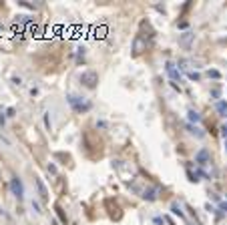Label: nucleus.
Returning a JSON list of instances; mask_svg holds the SVG:
<instances>
[{"mask_svg": "<svg viewBox=\"0 0 227 225\" xmlns=\"http://www.w3.org/2000/svg\"><path fill=\"white\" fill-rule=\"evenodd\" d=\"M66 101H68V105H70L75 111H79V113H83V111H89V109H91V103H85V101H83V96L66 94Z\"/></svg>", "mask_w": 227, "mask_h": 225, "instance_id": "1", "label": "nucleus"}, {"mask_svg": "<svg viewBox=\"0 0 227 225\" xmlns=\"http://www.w3.org/2000/svg\"><path fill=\"white\" fill-rule=\"evenodd\" d=\"M81 83H83L87 89H94L96 83H98V75H96L94 70H87V72L81 75Z\"/></svg>", "mask_w": 227, "mask_h": 225, "instance_id": "2", "label": "nucleus"}, {"mask_svg": "<svg viewBox=\"0 0 227 225\" xmlns=\"http://www.w3.org/2000/svg\"><path fill=\"white\" fill-rule=\"evenodd\" d=\"M10 189H12V193H14V197L18 201L24 199V187H22V181L18 179V177H12L10 179Z\"/></svg>", "mask_w": 227, "mask_h": 225, "instance_id": "3", "label": "nucleus"}, {"mask_svg": "<svg viewBox=\"0 0 227 225\" xmlns=\"http://www.w3.org/2000/svg\"><path fill=\"white\" fill-rule=\"evenodd\" d=\"M209 151L207 149H199L197 151V155H195V163H199V165H205V163H209Z\"/></svg>", "mask_w": 227, "mask_h": 225, "instance_id": "4", "label": "nucleus"}, {"mask_svg": "<svg viewBox=\"0 0 227 225\" xmlns=\"http://www.w3.org/2000/svg\"><path fill=\"white\" fill-rule=\"evenodd\" d=\"M165 68H167V72H169V77H171V79H175V81H177V79H181V72L175 68V64H173V62H167V64H165Z\"/></svg>", "mask_w": 227, "mask_h": 225, "instance_id": "5", "label": "nucleus"}, {"mask_svg": "<svg viewBox=\"0 0 227 225\" xmlns=\"http://www.w3.org/2000/svg\"><path fill=\"white\" fill-rule=\"evenodd\" d=\"M215 109H217V113H219L221 117H225V119H227V103H225V101H217Z\"/></svg>", "mask_w": 227, "mask_h": 225, "instance_id": "6", "label": "nucleus"}, {"mask_svg": "<svg viewBox=\"0 0 227 225\" xmlns=\"http://www.w3.org/2000/svg\"><path fill=\"white\" fill-rule=\"evenodd\" d=\"M36 185H38V193H40V197H42V199H46V197H48V191H46L44 183H42L40 179H36Z\"/></svg>", "mask_w": 227, "mask_h": 225, "instance_id": "7", "label": "nucleus"}, {"mask_svg": "<svg viewBox=\"0 0 227 225\" xmlns=\"http://www.w3.org/2000/svg\"><path fill=\"white\" fill-rule=\"evenodd\" d=\"M155 193H157V189H149V191H145V193H143V199H147V201H155V197H157Z\"/></svg>", "mask_w": 227, "mask_h": 225, "instance_id": "8", "label": "nucleus"}, {"mask_svg": "<svg viewBox=\"0 0 227 225\" xmlns=\"http://www.w3.org/2000/svg\"><path fill=\"white\" fill-rule=\"evenodd\" d=\"M191 38H193V32H185V34H183V38L179 40V42H181V46H189Z\"/></svg>", "mask_w": 227, "mask_h": 225, "instance_id": "9", "label": "nucleus"}, {"mask_svg": "<svg viewBox=\"0 0 227 225\" xmlns=\"http://www.w3.org/2000/svg\"><path fill=\"white\" fill-rule=\"evenodd\" d=\"M189 121H193V123H199V121H201V115H199L197 111H193V109H191V111H189Z\"/></svg>", "mask_w": 227, "mask_h": 225, "instance_id": "10", "label": "nucleus"}, {"mask_svg": "<svg viewBox=\"0 0 227 225\" xmlns=\"http://www.w3.org/2000/svg\"><path fill=\"white\" fill-rule=\"evenodd\" d=\"M54 211H56V215L60 217V221H62V223L66 225V217H64V213H62V209H60V205H56V207H54Z\"/></svg>", "mask_w": 227, "mask_h": 225, "instance_id": "11", "label": "nucleus"}, {"mask_svg": "<svg viewBox=\"0 0 227 225\" xmlns=\"http://www.w3.org/2000/svg\"><path fill=\"white\" fill-rule=\"evenodd\" d=\"M187 129H189V133H193V135H197V137H203V133L197 129V127H193V125H187Z\"/></svg>", "mask_w": 227, "mask_h": 225, "instance_id": "12", "label": "nucleus"}, {"mask_svg": "<svg viewBox=\"0 0 227 225\" xmlns=\"http://www.w3.org/2000/svg\"><path fill=\"white\" fill-rule=\"evenodd\" d=\"M171 209H173V213H175V215H179V217H183V211H181V207H179L177 203H173V207H171Z\"/></svg>", "mask_w": 227, "mask_h": 225, "instance_id": "13", "label": "nucleus"}, {"mask_svg": "<svg viewBox=\"0 0 227 225\" xmlns=\"http://www.w3.org/2000/svg\"><path fill=\"white\" fill-rule=\"evenodd\" d=\"M207 75H209V77H213V79H219V77H221V75H219V70H209Z\"/></svg>", "mask_w": 227, "mask_h": 225, "instance_id": "14", "label": "nucleus"}, {"mask_svg": "<svg viewBox=\"0 0 227 225\" xmlns=\"http://www.w3.org/2000/svg\"><path fill=\"white\" fill-rule=\"evenodd\" d=\"M32 209H34V211H36V213H40V205H38V203H36V201H32Z\"/></svg>", "mask_w": 227, "mask_h": 225, "instance_id": "15", "label": "nucleus"}, {"mask_svg": "<svg viewBox=\"0 0 227 225\" xmlns=\"http://www.w3.org/2000/svg\"><path fill=\"white\" fill-rule=\"evenodd\" d=\"M189 79H193V81H199V75H197V72H189Z\"/></svg>", "mask_w": 227, "mask_h": 225, "instance_id": "16", "label": "nucleus"}, {"mask_svg": "<svg viewBox=\"0 0 227 225\" xmlns=\"http://www.w3.org/2000/svg\"><path fill=\"white\" fill-rule=\"evenodd\" d=\"M14 113H16L14 109H8V111H6V117H14Z\"/></svg>", "mask_w": 227, "mask_h": 225, "instance_id": "17", "label": "nucleus"}, {"mask_svg": "<svg viewBox=\"0 0 227 225\" xmlns=\"http://www.w3.org/2000/svg\"><path fill=\"white\" fill-rule=\"evenodd\" d=\"M96 127H101V129H105V127H107V123H105V121H96Z\"/></svg>", "mask_w": 227, "mask_h": 225, "instance_id": "18", "label": "nucleus"}, {"mask_svg": "<svg viewBox=\"0 0 227 225\" xmlns=\"http://www.w3.org/2000/svg\"><path fill=\"white\" fill-rule=\"evenodd\" d=\"M48 171H50V173L54 175V173H56V167H54V165H48Z\"/></svg>", "mask_w": 227, "mask_h": 225, "instance_id": "19", "label": "nucleus"}, {"mask_svg": "<svg viewBox=\"0 0 227 225\" xmlns=\"http://www.w3.org/2000/svg\"><path fill=\"white\" fill-rule=\"evenodd\" d=\"M0 125L4 127V115H2V113H0Z\"/></svg>", "mask_w": 227, "mask_h": 225, "instance_id": "20", "label": "nucleus"}, {"mask_svg": "<svg viewBox=\"0 0 227 225\" xmlns=\"http://www.w3.org/2000/svg\"><path fill=\"white\" fill-rule=\"evenodd\" d=\"M221 209H223V211L227 213V203H221Z\"/></svg>", "mask_w": 227, "mask_h": 225, "instance_id": "21", "label": "nucleus"}, {"mask_svg": "<svg viewBox=\"0 0 227 225\" xmlns=\"http://www.w3.org/2000/svg\"><path fill=\"white\" fill-rule=\"evenodd\" d=\"M225 153H227V143H225Z\"/></svg>", "mask_w": 227, "mask_h": 225, "instance_id": "22", "label": "nucleus"}]
</instances>
